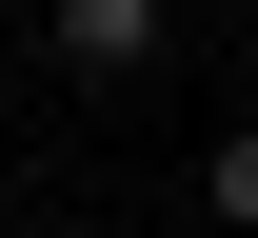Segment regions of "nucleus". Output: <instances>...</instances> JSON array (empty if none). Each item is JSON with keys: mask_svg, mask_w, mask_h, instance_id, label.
<instances>
[{"mask_svg": "<svg viewBox=\"0 0 258 238\" xmlns=\"http://www.w3.org/2000/svg\"><path fill=\"white\" fill-rule=\"evenodd\" d=\"M199 199H219V238H258V119H219V139H199Z\"/></svg>", "mask_w": 258, "mask_h": 238, "instance_id": "f03ea898", "label": "nucleus"}, {"mask_svg": "<svg viewBox=\"0 0 258 238\" xmlns=\"http://www.w3.org/2000/svg\"><path fill=\"white\" fill-rule=\"evenodd\" d=\"M60 60L80 80H139V60H159V0H60Z\"/></svg>", "mask_w": 258, "mask_h": 238, "instance_id": "f257e3e1", "label": "nucleus"}]
</instances>
